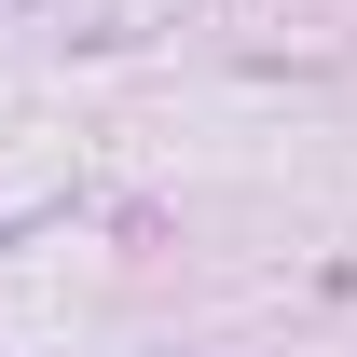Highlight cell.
Masks as SVG:
<instances>
[]
</instances>
